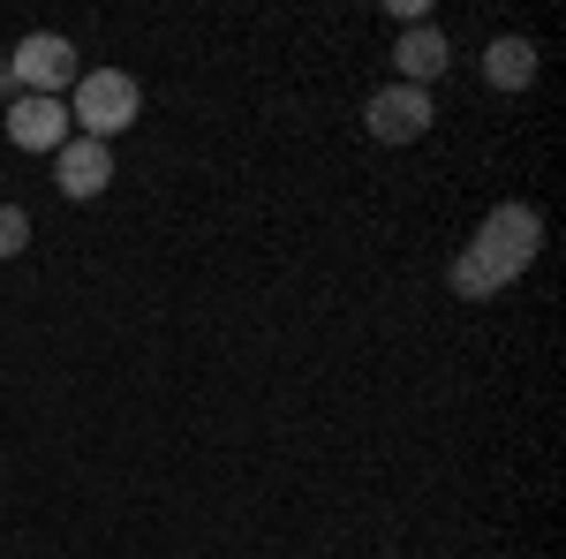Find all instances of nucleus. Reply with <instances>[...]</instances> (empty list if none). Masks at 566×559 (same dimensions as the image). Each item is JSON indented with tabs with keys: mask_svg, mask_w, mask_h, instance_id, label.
<instances>
[{
	"mask_svg": "<svg viewBox=\"0 0 566 559\" xmlns=\"http://www.w3.org/2000/svg\"><path fill=\"white\" fill-rule=\"evenodd\" d=\"M483 84H491V91H528V84H536V39L499 31V39L483 45Z\"/></svg>",
	"mask_w": 566,
	"mask_h": 559,
	"instance_id": "nucleus-8",
	"label": "nucleus"
},
{
	"mask_svg": "<svg viewBox=\"0 0 566 559\" xmlns=\"http://www.w3.org/2000/svg\"><path fill=\"white\" fill-rule=\"evenodd\" d=\"M446 280H453V296H461V302H483V296H499V280H491V272H483V265L469 258V250H461V258L446 265Z\"/></svg>",
	"mask_w": 566,
	"mask_h": 559,
	"instance_id": "nucleus-9",
	"label": "nucleus"
},
{
	"mask_svg": "<svg viewBox=\"0 0 566 559\" xmlns=\"http://www.w3.org/2000/svg\"><path fill=\"white\" fill-rule=\"evenodd\" d=\"M8 76H15V91H31V99H61V91H76L84 61H76V45L61 39V31H31V39H15V53H8Z\"/></svg>",
	"mask_w": 566,
	"mask_h": 559,
	"instance_id": "nucleus-3",
	"label": "nucleus"
},
{
	"mask_svg": "<svg viewBox=\"0 0 566 559\" xmlns=\"http://www.w3.org/2000/svg\"><path fill=\"white\" fill-rule=\"evenodd\" d=\"M53 182H61V197L91 205V197L114 182V144H98V136H69V144L53 152Z\"/></svg>",
	"mask_w": 566,
	"mask_h": 559,
	"instance_id": "nucleus-6",
	"label": "nucleus"
},
{
	"mask_svg": "<svg viewBox=\"0 0 566 559\" xmlns=\"http://www.w3.org/2000/svg\"><path fill=\"white\" fill-rule=\"evenodd\" d=\"M69 136L76 130H69V106H61V99H31V91L8 99V144H15V152H45V159H53Z\"/></svg>",
	"mask_w": 566,
	"mask_h": 559,
	"instance_id": "nucleus-5",
	"label": "nucleus"
},
{
	"mask_svg": "<svg viewBox=\"0 0 566 559\" xmlns=\"http://www.w3.org/2000/svg\"><path fill=\"white\" fill-rule=\"evenodd\" d=\"M0 99H15V76H8V61H0Z\"/></svg>",
	"mask_w": 566,
	"mask_h": 559,
	"instance_id": "nucleus-11",
	"label": "nucleus"
},
{
	"mask_svg": "<svg viewBox=\"0 0 566 559\" xmlns=\"http://www.w3.org/2000/svg\"><path fill=\"white\" fill-rule=\"evenodd\" d=\"M136 114H144V84H136L129 69H84L76 91H69V130L98 136V144L136 130Z\"/></svg>",
	"mask_w": 566,
	"mask_h": 559,
	"instance_id": "nucleus-2",
	"label": "nucleus"
},
{
	"mask_svg": "<svg viewBox=\"0 0 566 559\" xmlns=\"http://www.w3.org/2000/svg\"><path fill=\"white\" fill-rule=\"evenodd\" d=\"M446 61H453V45H446V31L438 23H408L400 39H392V84H416V91H431V76H446Z\"/></svg>",
	"mask_w": 566,
	"mask_h": 559,
	"instance_id": "nucleus-7",
	"label": "nucleus"
},
{
	"mask_svg": "<svg viewBox=\"0 0 566 559\" xmlns=\"http://www.w3.org/2000/svg\"><path fill=\"white\" fill-rule=\"evenodd\" d=\"M386 559H400V552H386Z\"/></svg>",
	"mask_w": 566,
	"mask_h": 559,
	"instance_id": "nucleus-12",
	"label": "nucleus"
},
{
	"mask_svg": "<svg viewBox=\"0 0 566 559\" xmlns=\"http://www.w3.org/2000/svg\"><path fill=\"white\" fill-rule=\"evenodd\" d=\"M431 122H438V106H431V91H416V84H386V91H370V106H363V130L378 144H423Z\"/></svg>",
	"mask_w": 566,
	"mask_h": 559,
	"instance_id": "nucleus-4",
	"label": "nucleus"
},
{
	"mask_svg": "<svg viewBox=\"0 0 566 559\" xmlns=\"http://www.w3.org/2000/svg\"><path fill=\"white\" fill-rule=\"evenodd\" d=\"M461 250L506 288V280H522L528 265L544 258V213H536V205H491L483 227H476V242H461Z\"/></svg>",
	"mask_w": 566,
	"mask_h": 559,
	"instance_id": "nucleus-1",
	"label": "nucleus"
},
{
	"mask_svg": "<svg viewBox=\"0 0 566 559\" xmlns=\"http://www.w3.org/2000/svg\"><path fill=\"white\" fill-rule=\"evenodd\" d=\"M23 242H31V213L23 205H0V265L23 258Z\"/></svg>",
	"mask_w": 566,
	"mask_h": 559,
	"instance_id": "nucleus-10",
	"label": "nucleus"
}]
</instances>
